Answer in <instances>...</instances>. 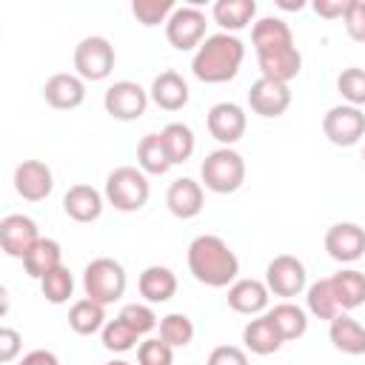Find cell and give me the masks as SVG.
I'll list each match as a JSON object with an SVG mask.
<instances>
[{
    "label": "cell",
    "instance_id": "cell-1",
    "mask_svg": "<svg viewBox=\"0 0 365 365\" xmlns=\"http://www.w3.org/2000/svg\"><path fill=\"white\" fill-rule=\"evenodd\" d=\"M188 271L200 285L208 288H228L237 282L240 259L231 245L217 234H200L188 242Z\"/></svg>",
    "mask_w": 365,
    "mask_h": 365
},
{
    "label": "cell",
    "instance_id": "cell-2",
    "mask_svg": "<svg viewBox=\"0 0 365 365\" xmlns=\"http://www.w3.org/2000/svg\"><path fill=\"white\" fill-rule=\"evenodd\" d=\"M245 60V43L237 34H208L200 48L191 57V71L200 83H228L240 74V66Z\"/></svg>",
    "mask_w": 365,
    "mask_h": 365
},
{
    "label": "cell",
    "instance_id": "cell-3",
    "mask_svg": "<svg viewBox=\"0 0 365 365\" xmlns=\"http://www.w3.org/2000/svg\"><path fill=\"white\" fill-rule=\"evenodd\" d=\"M151 197L148 174L140 171L137 165H120L106 177V200L123 214L140 211Z\"/></svg>",
    "mask_w": 365,
    "mask_h": 365
},
{
    "label": "cell",
    "instance_id": "cell-4",
    "mask_svg": "<svg viewBox=\"0 0 365 365\" xmlns=\"http://www.w3.org/2000/svg\"><path fill=\"white\" fill-rule=\"evenodd\" d=\"M200 180L214 194H234L245 182V160L234 148H217L205 154L200 165Z\"/></svg>",
    "mask_w": 365,
    "mask_h": 365
},
{
    "label": "cell",
    "instance_id": "cell-5",
    "mask_svg": "<svg viewBox=\"0 0 365 365\" xmlns=\"http://www.w3.org/2000/svg\"><path fill=\"white\" fill-rule=\"evenodd\" d=\"M125 285H128L125 268L111 257H97L83 271V291L88 299H94L100 305L117 302L125 294Z\"/></svg>",
    "mask_w": 365,
    "mask_h": 365
},
{
    "label": "cell",
    "instance_id": "cell-6",
    "mask_svg": "<svg viewBox=\"0 0 365 365\" xmlns=\"http://www.w3.org/2000/svg\"><path fill=\"white\" fill-rule=\"evenodd\" d=\"M114 46L103 34H88L74 46V74L86 83H100L114 71Z\"/></svg>",
    "mask_w": 365,
    "mask_h": 365
},
{
    "label": "cell",
    "instance_id": "cell-7",
    "mask_svg": "<svg viewBox=\"0 0 365 365\" xmlns=\"http://www.w3.org/2000/svg\"><path fill=\"white\" fill-rule=\"evenodd\" d=\"M205 11L194 3L188 6H177L174 14L165 23V40L177 48V51H197L200 43L205 40Z\"/></svg>",
    "mask_w": 365,
    "mask_h": 365
},
{
    "label": "cell",
    "instance_id": "cell-8",
    "mask_svg": "<svg viewBox=\"0 0 365 365\" xmlns=\"http://www.w3.org/2000/svg\"><path fill=\"white\" fill-rule=\"evenodd\" d=\"M148 91L134 83V80H117L106 88L103 94V106H106V114L120 120V123H131V120H140L148 108Z\"/></svg>",
    "mask_w": 365,
    "mask_h": 365
},
{
    "label": "cell",
    "instance_id": "cell-9",
    "mask_svg": "<svg viewBox=\"0 0 365 365\" xmlns=\"http://www.w3.org/2000/svg\"><path fill=\"white\" fill-rule=\"evenodd\" d=\"M265 285L274 297H299L305 288H308V271H305V262L297 259L294 254H279L268 262L265 268Z\"/></svg>",
    "mask_w": 365,
    "mask_h": 365
},
{
    "label": "cell",
    "instance_id": "cell-10",
    "mask_svg": "<svg viewBox=\"0 0 365 365\" xmlns=\"http://www.w3.org/2000/svg\"><path fill=\"white\" fill-rule=\"evenodd\" d=\"M322 134L339 148L356 145L365 137V111L348 103L328 108L322 117Z\"/></svg>",
    "mask_w": 365,
    "mask_h": 365
},
{
    "label": "cell",
    "instance_id": "cell-11",
    "mask_svg": "<svg viewBox=\"0 0 365 365\" xmlns=\"http://www.w3.org/2000/svg\"><path fill=\"white\" fill-rule=\"evenodd\" d=\"M205 125H208V134L222 148H231L234 143L242 140L245 125H248V117H245L242 106H237V103H217V106L208 108Z\"/></svg>",
    "mask_w": 365,
    "mask_h": 365
},
{
    "label": "cell",
    "instance_id": "cell-12",
    "mask_svg": "<svg viewBox=\"0 0 365 365\" xmlns=\"http://www.w3.org/2000/svg\"><path fill=\"white\" fill-rule=\"evenodd\" d=\"M40 240V231H37V222L26 214H6L0 220V245L9 257L14 259H23L31 245Z\"/></svg>",
    "mask_w": 365,
    "mask_h": 365
},
{
    "label": "cell",
    "instance_id": "cell-13",
    "mask_svg": "<svg viewBox=\"0 0 365 365\" xmlns=\"http://www.w3.org/2000/svg\"><path fill=\"white\" fill-rule=\"evenodd\" d=\"M325 251L336 262H356L365 254V228L356 222H334L325 231Z\"/></svg>",
    "mask_w": 365,
    "mask_h": 365
},
{
    "label": "cell",
    "instance_id": "cell-14",
    "mask_svg": "<svg viewBox=\"0 0 365 365\" xmlns=\"http://www.w3.org/2000/svg\"><path fill=\"white\" fill-rule=\"evenodd\" d=\"M43 100L57 111H71L86 100V80L74 71H57L43 83Z\"/></svg>",
    "mask_w": 365,
    "mask_h": 365
},
{
    "label": "cell",
    "instance_id": "cell-15",
    "mask_svg": "<svg viewBox=\"0 0 365 365\" xmlns=\"http://www.w3.org/2000/svg\"><path fill=\"white\" fill-rule=\"evenodd\" d=\"M14 191L29 200V202H40L54 191V174L43 160H23L14 168Z\"/></svg>",
    "mask_w": 365,
    "mask_h": 365
},
{
    "label": "cell",
    "instance_id": "cell-16",
    "mask_svg": "<svg viewBox=\"0 0 365 365\" xmlns=\"http://www.w3.org/2000/svg\"><path fill=\"white\" fill-rule=\"evenodd\" d=\"M248 106L259 117H268V120L271 117H282L288 111V106H291V88L285 83H274V80L259 77L248 88Z\"/></svg>",
    "mask_w": 365,
    "mask_h": 365
},
{
    "label": "cell",
    "instance_id": "cell-17",
    "mask_svg": "<svg viewBox=\"0 0 365 365\" xmlns=\"http://www.w3.org/2000/svg\"><path fill=\"white\" fill-rule=\"evenodd\" d=\"M165 205L177 220H194L202 205H205V191L202 182L191 180V177H180L168 185L165 191Z\"/></svg>",
    "mask_w": 365,
    "mask_h": 365
},
{
    "label": "cell",
    "instance_id": "cell-18",
    "mask_svg": "<svg viewBox=\"0 0 365 365\" xmlns=\"http://www.w3.org/2000/svg\"><path fill=\"white\" fill-rule=\"evenodd\" d=\"M148 97L163 111H180V108L188 106L191 91H188V83L182 80V74H177L174 68H165L154 77V83L148 88Z\"/></svg>",
    "mask_w": 365,
    "mask_h": 365
},
{
    "label": "cell",
    "instance_id": "cell-19",
    "mask_svg": "<svg viewBox=\"0 0 365 365\" xmlns=\"http://www.w3.org/2000/svg\"><path fill=\"white\" fill-rule=\"evenodd\" d=\"M103 200L106 194H100L94 185H86V182H77L66 191L63 197V211L68 220L74 222H94L100 220L103 214Z\"/></svg>",
    "mask_w": 365,
    "mask_h": 365
},
{
    "label": "cell",
    "instance_id": "cell-20",
    "mask_svg": "<svg viewBox=\"0 0 365 365\" xmlns=\"http://www.w3.org/2000/svg\"><path fill=\"white\" fill-rule=\"evenodd\" d=\"M228 308L245 317H259L268 308L271 291L265 282L259 279H237L234 285H228Z\"/></svg>",
    "mask_w": 365,
    "mask_h": 365
},
{
    "label": "cell",
    "instance_id": "cell-21",
    "mask_svg": "<svg viewBox=\"0 0 365 365\" xmlns=\"http://www.w3.org/2000/svg\"><path fill=\"white\" fill-rule=\"evenodd\" d=\"M251 46L257 54H268V51H279L294 46V31L282 17H259L251 26Z\"/></svg>",
    "mask_w": 365,
    "mask_h": 365
},
{
    "label": "cell",
    "instance_id": "cell-22",
    "mask_svg": "<svg viewBox=\"0 0 365 365\" xmlns=\"http://www.w3.org/2000/svg\"><path fill=\"white\" fill-rule=\"evenodd\" d=\"M282 334L277 331V325H274V319L268 317V311L265 314H259V317H254L245 328H242V345H245V351H251V354H257V356H268V354H277L279 348H282Z\"/></svg>",
    "mask_w": 365,
    "mask_h": 365
},
{
    "label": "cell",
    "instance_id": "cell-23",
    "mask_svg": "<svg viewBox=\"0 0 365 365\" xmlns=\"http://www.w3.org/2000/svg\"><path fill=\"white\" fill-rule=\"evenodd\" d=\"M257 66H259V74L265 80L288 86L299 74V68H302V54H299L297 46H288V48H279V51L257 54Z\"/></svg>",
    "mask_w": 365,
    "mask_h": 365
},
{
    "label": "cell",
    "instance_id": "cell-24",
    "mask_svg": "<svg viewBox=\"0 0 365 365\" xmlns=\"http://www.w3.org/2000/svg\"><path fill=\"white\" fill-rule=\"evenodd\" d=\"M137 288H140V297H143L148 305L168 302V299L177 294V274H174L168 265H148V268L140 274Z\"/></svg>",
    "mask_w": 365,
    "mask_h": 365
},
{
    "label": "cell",
    "instance_id": "cell-25",
    "mask_svg": "<svg viewBox=\"0 0 365 365\" xmlns=\"http://www.w3.org/2000/svg\"><path fill=\"white\" fill-rule=\"evenodd\" d=\"M328 339L336 351L348 354V356H359L365 354V328L351 317V314H336L328 322Z\"/></svg>",
    "mask_w": 365,
    "mask_h": 365
},
{
    "label": "cell",
    "instance_id": "cell-26",
    "mask_svg": "<svg viewBox=\"0 0 365 365\" xmlns=\"http://www.w3.org/2000/svg\"><path fill=\"white\" fill-rule=\"evenodd\" d=\"M331 288L336 297L339 311H354L359 305H365V274L356 268H342L336 274H331Z\"/></svg>",
    "mask_w": 365,
    "mask_h": 365
},
{
    "label": "cell",
    "instance_id": "cell-27",
    "mask_svg": "<svg viewBox=\"0 0 365 365\" xmlns=\"http://www.w3.org/2000/svg\"><path fill=\"white\" fill-rule=\"evenodd\" d=\"M211 17L214 23L225 31V34H234L240 29H245L248 23H254L257 17V3L254 0H217L211 6Z\"/></svg>",
    "mask_w": 365,
    "mask_h": 365
},
{
    "label": "cell",
    "instance_id": "cell-28",
    "mask_svg": "<svg viewBox=\"0 0 365 365\" xmlns=\"http://www.w3.org/2000/svg\"><path fill=\"white\" fill-rule=\"evenodd\" d=\"M60 265H63V248L57 240H48V237H40L31 245V251L23 257V268L31 279H43L46 274H51Z\"/></svg>",
    "mask_w": 365,
    "mask_h": 365
},
{
    "label": "cell",
    "instance_id": "cell-29",
    "mask_svg": "<svg viewBox=\"0 0 365 365\" xmlns=\"http://www.w3.org/2000/svg\"><path fill=\"white\" fill-rule=\"evenodd\" d=\"M103 325H106V305H100V302L88 299V297L71 302V308H68V328L74 334L91 336V334L103 331Z\"/></svg>",
    "mask_w": 365,
    "mask_h": 365
},
{
    "label": "cell",
    "instance_id": "cell-30",
    "mask_svg": "<svg viewBox=\"0 0 365 365\" xmlns=\"http://www.w3.org/2000/svg\"><path fill=\"white\" fill-rule=\"evenodd\" d=\"M268 317L274 319V325H277V331L282 334L285 342L299 339V336H305V331H308V314H305L297 302H291V299L277 302L274 308H268Z\"/></svg>",
    "mask_w": 365,
    "mask_h": 365
},
{
    "label": "cell",
    "instance_id": "cell-31",
    "mask_svg": "<svg viewBox=\"0 0 365 365\" xmlns=\"http://www.w3.org/2000/svg\"><path fill=\"white\" fill-rule=\"evenodd\" d=\"M137 168L145 171V174H165L171 168V157H168V148L163 143L160 134H145L137 145Z\"/></svg>",
    "mask_w": 365,
    "mask_h": 365
},
{
    "label": "cell",
    "instance_id": "cell-32",
    "mask_svg": "<svg viewBox=\"0 0 365 365\" xmlns=\"http://www.w3.org/2000/svg\"><path fill=\"white\" fill-rule=\"evenodd\" d=\"M165 148H168V157H171V165H180L185 160H191L194 148H197V137L191 131V125L185 123H168L163 131H160Z\"/></svg>",
    "mask_w": 365,
    "mask_h": 365
},
{
    "label": "cell",
    "instance_id": "cell-33",
    "mask_svg": "<svg viewBox=\"0 0 365 365\" xmlns=\"http://www.w3.org/2000/svg\"><path fill=\"white\" fill-rule=\"evenodd\" d=\"M305 302H308V311H311L317 319H328V322H331L336 314H342L339 305H336L334 288H331V277L311 282V285L305 288Z\"/></svg>",
    "mask_w": 365,
    "mask_h": 365
},
{
    "label": "cell",
    "instance_id": "cell-34",
    "mask_svg": "<svg viewBox=\"0 0 365 365\" xmlns=\"http://www.w3.org/2000/svg\"><path fill=\"white\" fill-rule=\"evenodd\" d=\"M160 339L168 342L171 348L191 345V339H194V322H191V317L188 314H180V311L165 314L160 319Z\"/></svg>",
    "mask_w": 365,
    "mask_h": 365
},
{
    "label": "cell",
    "instance_id": "cell-35",
    "mask_svg": "<svg viewBox=\"0 0 365 365\" xmlns=\"http://www.w3.org/2000/svg\"><path fill=\"white\" fill-rule=\"evenodd\" d=\"M100 339H103V348H106V351H111V354H125V351H131V348L137 345L140 334H137L128 322H123L120 317H114V319H108V322L103 325Z\"/></svg>",
    "mask_w": 365,
    "mask_h": 365
},
{
    "label": "cell",
    "instance_id": "cell-36",
    "mask_svg": "<svg viewBox=\"0 0 365 365\" xmlns=\"http://www.w3.org/2000/svg\"><path fill=\"white\" fill-rule=\"evenodd\" d=\"M40 291H43V297H46L51 305L68 302L71 294H74V277H71V271H68L66 265L54 268L51 274H46V277L40 279Z\"/></svg>",
    "mask_w": 365,
    "mask_h": 365
},
{
    "label": "cell",
    "instance_id": "cell-37",
    "mask_svg": "<svg viewBox=\"0 0 365 365\" xmlns=\"http://www.w3.org/2000/svg\"><path fill=\"white\" fill-rule=\"evenodd\" d=\"M336 91L342 94V100L348 106L362 108L365 106V68H359V66L342 68L336 77Z\"/></svg>",
    "mask_w": 365,
    "mask_h": 365
},
{
    "label": "cell",
    "instance_id": "cell-38",
    "mask_svg": "<svg viewBox=\"0 0 365 365\" xmlns=\"http://www.w3.org/2000/svg\"><path fill=\"white\" fill-rule=\"evenodd\" d=\"M174 0H134L131 3V14L137 17V23L143 26H160L168 23V17L174 14Z\"/></svg>",
    "mask_w": 365,
    "mask_h": 365
},
{
    "label": "cell",
    "instance_id": "cell-39",
    "mask_svg": "<svg viewBox=\"0 0 365 365\" xmlns=\"http://www.w3.org/2000/svg\"><path fill=\"white\" fill-rule=\"evenodd\" d=\"M117 317H120L123 322H128L140 336H145V334H151V331L157 328V314H154L151 305H145V302H128V305L120 308Z\"/></svg>",
    "mask_w": 365,
    "mask_h": 365
},
{
    "label": "cell",
    "instance_id": "cell-40",
    "mask_svg": "<svg viewBox=\"0 0 365 365\" xmlns=\"http://www.w3.org/2000/svg\"><path fill=\"white\" fill-rule=\"evenodd\" d=\"M137 362L140 365H174V348L163 342L160 336L143 339L137 345Z\"/></svg>",
    "mask_w": 365,
    "mask_h": 365
},
{
    "label": "cell",
    "instance_id": "cell-41",
    "mask_svg": "<svg viewBox=\"0 0 365 365\" xmlns=\"http://www.w3.org/2000/svg\"><path fill=\"white\" fill-rule=\"evenodd\" d=\"M342 26H345V31H348L351 40L365 43V0H351L348 3V11L342 17Z\"/></svg>",
    "mask_w": 365,
    "mask_h": 365
},
{
    "label": "cell",
    "instance_id": "cell-42",
    "mask_svg": "<svg viewBox=\"0 0 365 365\" xmlns=\"http://www.w3.org/2000/svg\"><path fill=\"white\" fill-rule=\"evenodd\" d=\"M205 365H248V354L245 348H237V345H217L208 354Z\"/></svg>",
    "mask_w": 365,
    "mask_h": 365
},
{
    "label": "cell",
    "instance_id": "cell-43",
    "mask_svg": "<svg viewBox=\"0 0 365 365\" xmlns=\"http://www.w3.org/2000/svg\"><path fill=\"white\" fill-rule=\"evenodd\" d=\"M20 334L14 328H0V362H11L20 354Z\"/></svg>",
    "mask_w": 365,
    "mask_h": 365
},
{
    "label": "cell",
    "instance_id": "cell-44",
    "mask_svg": "<svg viewBox=\"0 0 365 365\" xmlns=\"http://www.w3.org/2000/svg\"><path fill=\"white\" fill-rule=\"evenodd\" d=\"M348 3H351V0H317V3H314V11H317L319 17H325V20H336V17H345Z\"/></svg>",
    "mask_w": 365,
    "mask_h": 365
},
{
    "label": "cell",
    "instance_id": "cell-45",
    "mask_svg": "<svg viewBox=\"0 0 365 365\" xmlns=\"http://www.w3.org/2000/svg\"><path fill=\"white\" fill-rule=\"evenodd\" d=\"M20 365H60V359H57V354H54V351L34 348V351H29V354L20 359Z\"/></svg>",
    "mask_w": 365,
    "mask_h": 365
},
{
    "label": "cell",
    "instance_id": "cell-46",
    "mask_svg": "<svg viewBox=\"0 0 365 365\" xmlns=\"http://www.w3.org/2000/svg\"><path fill=\"white\" fill-rule=\"evenodd\" d=\"M277 6H279V9H288V11H299L305 3H302V0H297V3H288V0H277Z\"/></svg>",
    "mask_w": 365,
    "mask_h": 365
},
{
    "label": "cell",
    "instance_id": "cell-47",
    "mask_svg": "<svg viewBox=\"0 0 365 365\" xmlns=\"http://www.w3.org/2000/svg\"><path fill=\"white\" fill-rule=\"evenodd\" d=\"M106 365H131V362H125V359H111V362H106Z\"/></svg>",
    "mask_w": 365,
    "mask_h": 365
},
{
    "label": "cell",
    "instance_id": "cell-48",
    "mask_svg": "<svg viewBox=\"0 0 365 365\" xmlns=\"http://www.w3.org/2000/svg\"><path fill=\"white\" fill-rule=\"evenodd\" d=\"M362 160H365V148H362Z\"/></svg>",
    "mask_w": 365,
    "mask_h": 365
}]
</instances>
